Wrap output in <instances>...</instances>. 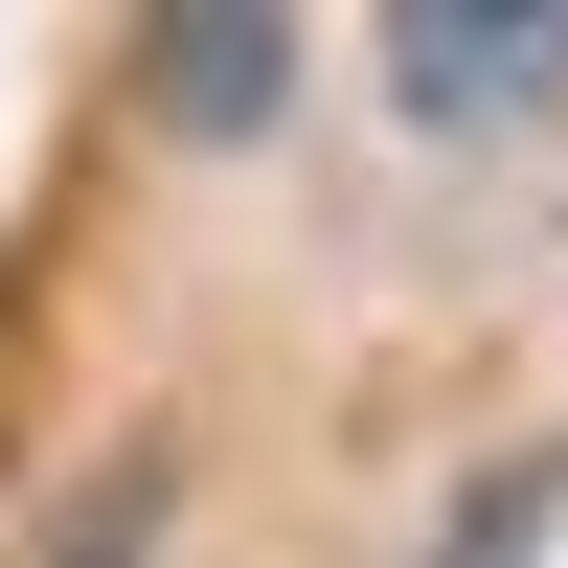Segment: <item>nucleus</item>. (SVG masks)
<instances>
[{
    "label": "nucleus",
    "instance_id": "obj_2",
    "mask_svg": "<svg viewBox=\"0 0 568 568\" xmlns=\"http://www.w3.org/2000/svg\"><path fill=\"white\" fill-rule=\"evenodd\" d=\"M160 114L182 136H273L296 114V23H160Z\"/></svg>",
    "mask_w": 568,
    "mask_h": 568
},
{
    "label": "nucleus",
    "instance_id": "obj_4",
    "mask_svg": "<svg viewBox=\"0 0 568 568\" xmlns=\"http://www.w3.org/2000/svg\"><path fill=\"white\" fill-rule=\"evenodd\" d=\"M23 568H160V455H114V478H91V500H69Z\"/></svg>",
    "mask_w": 568,
    "mask_h": 568
},
{
    "label": "nucleus",
    "instance_id": "obj_1",
    "mask_svg": "<svg viewBox=\"0 0 568 568\" xmlns=\"http://www.w3.org/2000/svg\"><path fill=\"white\" fill-rule=\"evenodd\" d=\"M568 91V0H524V23H387V114L409 136H524Z\"/></svg>",
    "mask_w": 568,
    "mask_h": 568
},
{
    "label": "nucleus",
    "instance_id": "obj_3",
    "mask_svg": "<svg viewBox=\"0 0 568 568\" xmlns=\"http://www.w3.org/2000/svg\"><path fill=\"white\" fill-rule=\"evenodd\" d=\"M546 524H568V433H524L500 478H455V500H433V546H409V568H546Z\"/></svg>",
    "mask_w": 568,
    "mask_h": 568
}]
</instances>
